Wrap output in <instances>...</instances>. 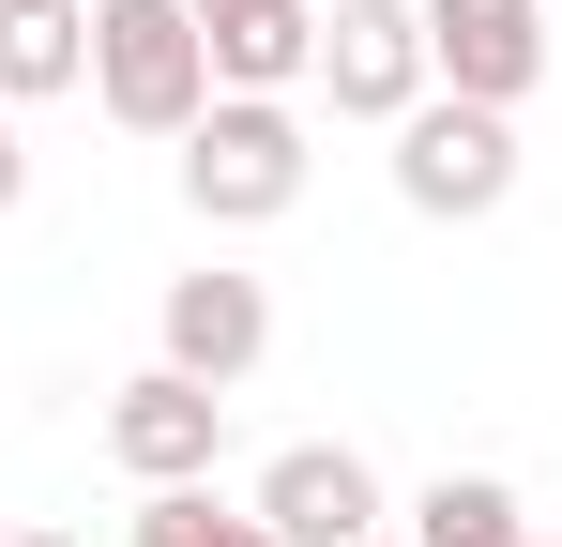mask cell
<instances>
[{
  "label": "cell",
  "mask_w": 562,
  "mask_h": 547,
  "mask_svg": "<svg viewBox=\"0 0 562 547\" xmlns=\"http://www.w3.org/2000/svg\"><path fill=\"white\" fill-rule=\"evenodd\" d=\"M304 182H319V137H304L289 91H213L183 122V213L198 228H274V213H304Z\"/></svg>",
  "instance_id": "1"
},
{
  "label": "cell",
  "mask_w": 562,
  "mask_h": 547,
  "mask_svg": "<svg viewBox=\"0 0 562 547\" xmlns=\"http://www.w3.org/2000/svg\"><path fill=\"white\" fill-rule=\"evenodd\" d=\"M92 107L122 137H168L183 153V122L213 107V46H198L183 0H92Z\"/></svg>",
  "instance_id": "2"
},
{
  "label": "cell",
  "mask_w": 562,
  "mask_h": 547,
  "mask_svg": "<svg viewBox=\"0 0 562 547\" xmlns=\"http://www.w3.org/2000/svg\"><path fill=\"white\" fill-rule=\"evenodd\" d=\"M395 198H411L426 228H486V213L517 198V122H502V107H457V91H426V107L395 122Z\"/></svg>",
  "instance_id": "3"
},
{
  "label": "cell",
  "mask_w": 562,
  "mask_h": 547,
  "mask_svg": "<svg viewBox=\"0 0 562 547\" xmlns=\"http://www.w3.org/2000/svg\"><path fill=\"white\" fill-rule=\"evenodd\" d=\"M426 15V91H457V107H532L548 77V0H411Z\"/></svg>",
  "instance_id": "4"
},
{
  "label": "cell",
  "mask_w": 562,
  "mask_h": 547,
  "mask_svg": "<svg viewBox=\"0 0 562 547\" xmlns=\"http://www.w3.org/2000/svg\"><path fill=\"white\" fill-rule=\"evenodd\" d=\"M213 456H228V395H213V380L137 365V380L106 395V471H122V487H213Z\"/></svg>",
  "instance_id": "5"
},
{
  "label": "cell",
  "mask_w": 562,
  "mask_h": 547,
  "mask_svg": "<svg viewBox=\"0 0 562 547\" xmlns=\"http://www.w3.org/2000/svg\"><path fill=\"white\" fill-rule=\"evenodd\" d=\"M304 77L335 91V122H380V137H395V122L426 107V15H411V0H335Z\"/></svg>",
  "instance_id": "6"
},
{
  "label": "cell",
  "mask_w": 562,
  "mask_h": 547,
  "mask_svg": "<svg viewBox=\"0 0 562 547\" xmlns=\"http://www.w3.org/2000/svg\"><path fill=\"white\" fill-rule=\"evenodd\" d=\"M259 350H274V289H259V274H228V259L168 274V304H153V365H183V380H213V395H244Z\"/></svg>",
  "instance_id": "7"
},
{
  "label": "cell",
  "mask_w": 562,
  "mask_h": 547,
  "mask_svg": "<svg viewBox=\"0 0 562 547\" xmlns=\"http://www.w3.org/2000/svg\"><path fill=\"white\" fill-rule=\"evenodd\" d=\"M244 517L274 547H350V533H395V502H380V471L350 442H274L259 456V487H244Z\"/></svg>",
  "instance_id": "8"
},
{
  "label": "cell",
  "mask_w": 562,
  "mask_h": 547,
  "mask_svg": "<svg viewBox=\"0 0 562 547\" xmlns=\"http://www.w3.org/2000/svg\"><path fill=\"white\" fill-rule=\"evenodd\" d=\"M92 91V0H0V107Z\"/></svg>",
  "instance_id": "9"
},
{
  "label": "cell",
  "mask_w": 562,
  "mask_h": 547,
  "mask_svg": "<svg viewBox=\"0 0 562 547\" xmlns=\"http://www.w3.org/2000/svg\"><path fill=\"white\" fill-rule=\"evenodd\" d=\"M198 46H213V91H304V62H319V0H244V15H213Z\"/></svg>",
  "instance_id": "10"
},
{
  "label": "cell",
  "mask_w": 562,
  "mask_h": 547,
  "mask_svg": "<svg viewBox=\"0 0 562 547\" xmlns=\"http://www.w3.org/2000/svg\"><path fill=\"white\" fill-rule=\"evenodd\" d=\"M411 547H532V517H517L502 471H441V487L411 502Z\"/></svg>",
  "instance_id": "11"
},
{
  "label": "cell",
  "mask_w": 562,
  "mask_h": 547,
  "mask_svg": "<svg viewBox=\"0 0 562 547\" xmlns=\"http://www.w3.org/2000/svg\"><path fill=\"white\" fill-rule=\"evenodd\" d=\"M122 547H274V533H259L244 502H213V487H137Z\"/></svg>",
  "instance_id": "12"
},
{
  "label": "cell",
  "mask_w": 562,
  "mask_h": 547,
  "mask_svg": "<svg viewBox=\"0 0 562 547\" xmlns=\"http://www.w3.org/2000/svg\"><path fill=\"white\" fill-rule=\"evenodd\" d=\"M31 198V153H15V107H0V213Z\"/></svg>",
  "instance_id": "13"
},
{
  "label": "cell",
  "mask_w": 562,
  "mask_h": 547,
  "mask_svg": "<svg viewBox=\"0 0 562 547\" xmlns=\"http://www.w3.org/2000/svg\"><path fill=\"white\" fill-rule=\"evenodd\" d=\"M0 547H92V533H0Z\"/></svg>",
  "instance_id": "14"
},
{
  "label": "cell",
  "mask_w": 562,
  "mask_h": 547,
  "mask_svg": "<svg viewBox=\"0 0 562 547\" xmlns=\"http://www.w3.org/2000/svg\"><path fill=\"white\" fill-rule=\"evenodd\" d=\"M183 15H198V31H213V15H244V0H183Z\"/></svg>",
  "instance_id": "15"
},
{
  "label": "cell",
  "mask_w": 562,
  "mask_h": 547,
  "mask_svg": "<svg viewBox=\"0 0 562 547\" xmlns=\"http://www.w3.org/2000/svg\"><path fill=\"white\" fill-rule=\"evenodd\" d=\"M350 547H411V533H350Z\"/></svg>",
  "instance_id": "16"
},
{
  "label": "cell",
  "mask_w": 562,
  "mask_h": 547,
  "mask_svg": "<svg viewBox=\"0 0 562 547\" xmlns=\"http://www.w3.org/2000/svg\"><path fill=\"white\" fill-rule=\"evenodd\" d=\"M532 547H548V533H532Z\"/></svg>",
  "instance_id": "17"
}]
</instances>
